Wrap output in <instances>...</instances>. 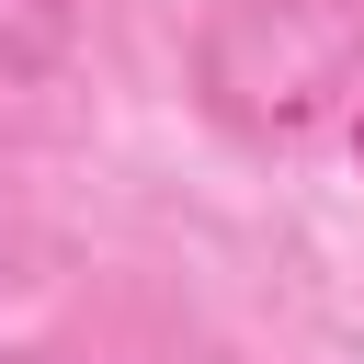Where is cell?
Listing matches in <instances>:
<instances>
[{"instance_id":"6da1fadb","label":"cell","mask_w":364,"mask_h":364,"mask_svg":"<svg viewBox=\"0 0 364 364\" xmlns=\"http://www.w3.org/2000/svg\"><path fill=\"white\" fill-rule=\"evenodd\" d=\"M193 68H205V102L228 125L307 136L364 80V0H216Z\"/></svg>"},{"instance_id":"7a4b0ae2","label":"cell","mask_w":364,"mask_h":364,"mask_svg":"<svg viewBox=\"0 0 364 364\" xmlns=\"http://www.w3.org/2000/svg\"><path fill=\"white\" fill-rule=\"evenodd\" d=\"M68 57V0H0V80H46Z\"/></svg>"},{"instance_id":"3957f363","label":"cell","mask_w":364,"mask_h":364,"mask_svg":"<svg viewBox=\"0 0 364 364\" xmlns=\"http://www.w3.org/2000/svg\"><path fill=\"white\" fill-rule=\"evenodd\" d=\"M0 364H91V353H80V341H11Z\"/></svg>"},{"instance_id":"277c9868","label":"cell","mask_w":364,"mask_h":364,"mask_svg":"<svg viewBox=\"0 0 364 364\" xmlns=\"http://www.w3.org/2000/svg\"><path fill=\"white\" fill-rule=\"evenodd\" d=\"M353 159H364V114H353Z\"/></svg>"}]
</instances>
